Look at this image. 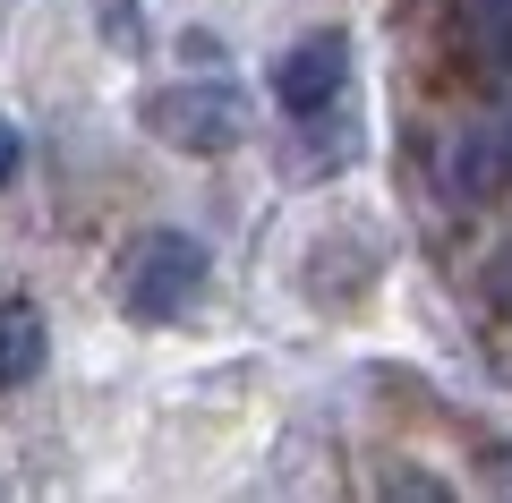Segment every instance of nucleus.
I'll list each match as a JSON object with an SVG mask.
<instances>
[{"mask_svg": "<svg viewBox=\"0 0 512 503\" xmlns=\"http://www.w3.org/2000/svg\"><path fill=\"white\" fill-rule=\"evenodd\" d=\"M146 137L171 154H231L248 137V94L222 77H188V86L146 94Z\"/></svg>", "mask_w": 512, "mask_h": 503, "instance_id": "nucleus-1", "label": "nucleus"}, {"mask_svg": "<svg viewBox=\"0 0 512 503\" xmlns=\"http://www.w3.org/2000/svg\"><path fill=\"white\" fill-rule=\"evenodd\" d=\"M205 290V248L188 231H146L128 248V273H120V307L137 324H171L188 299Z\"/></svg>", "mask_w": 512, "mask_h": 503, "instance_id": "nucleus-2", "label": "nucleus"}, {"mask_svg": "<svg viewBox=\"0 0 512 503\" xmlns=\"http://www.w3.org/2000/svg\"><path fill=\"white\" fill-rule=\"evenodd\" d=\"M342 77H350V35L342 26H316V35H299L291 52L274 60V103L291 111V120H316V111H333Z\"/></svg>", "mask_w": 512, "mask_h": 503, "instance_id": "nucleus-3", "label": "nucleus"}, {"mask_svg": "<svg viewBox=\"0 0 512 503\" xmlns=\"http://www.w3.org/2000/svg\"><path fill=\"white\" fill-rule=\"evenodd\" d=\"M35 367H43V316L26 299H9V307H0V393L26 384Z\"/></svg>", "mask_w": 512, "mask_h": 503, "instance_id": "nucleus-4", "label": "nucleus"}, {"mask_svg": "<svg viewBox=\"0 0 512 503\" xmlns=\"http://www.w3.org/2000/svg\"><path fill=\"white\" fill-rule=\"evenodd\" d=\"M470 35L495 69H512V0H470Z\"/></svg>", "mask_w": 512, "mask_h": 503, "instance_id": "nucleus-5", "label": "nucleus"}, {"mask_svg": "<svg viewBox=\"0 0 512 503\" xmlns=\"http://www.w3.org/2000/svg\"><path fill=\"white\" fill-rule=\"evenodd\" d=\"M94 18H103V35H111V52H120V60L146 52V9H137V0H94Z\"/></svg>", "mask_w": 512, "mask_h": 503, "instance_id": "nucleus-6", "label": "nucleus"}, {"mask_svg": "<svg viewBox=\"0 0 512 503\" xmlns=\"http://www.w3.org/2000/svg\"><path fill=\"white\" fill-rule=\"evenodd\" d=\"M487 299H495V307L512 316V239H504V248L487 256Z\"/></svg>", "mask_w": 512, "mask_h": 503, "instance_id": "nucleus-7", "label": "nucleus"}, {"mask_svg": "<svg viewBox=\"0 0 512 503\" xmlns=\"http://www.w3.org/2000/svg\"><path fill=\"white\" fill-rule=\"evenodd\" d=\"M18 162H26V137H18V120H0V188L18 180Z\"/></svg>", "mask_w": 512, "mask_h": 503, "instance_id": "nucleus-8", "label": "nucleus"}, {"mask_svg": "<svg viewBox=\"0 0 512 503\" xmlns=\"http://www.w3.org/2000/svg\"><path fill=\"white\" fill-rule=\"evenodd\" d=\"M504 162H512V128H504Z\"/></svg>", "mask_w": 512, "mask_h": 503, "instance_id": "nucleus-9", "label": "nucleus"}]
</instances>
